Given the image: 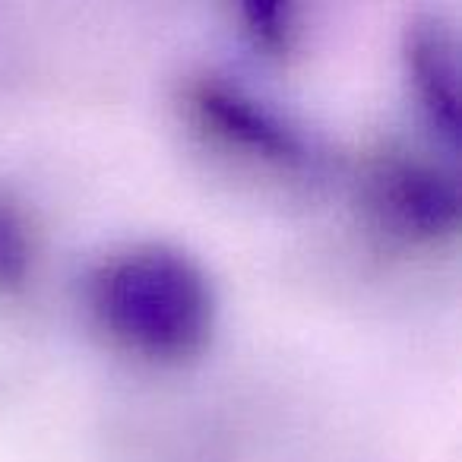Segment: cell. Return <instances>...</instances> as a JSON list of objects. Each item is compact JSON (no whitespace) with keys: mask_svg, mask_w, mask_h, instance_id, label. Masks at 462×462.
Instances as JSON below:
<instances>
[{"mask_svg":"<svg viewBox=\"0 0 462 462\" xmlns=\"http://www.w3.org/2000/svg\"><path fill=\"white\" fill-rule=\"evenodd\" d=\"M42 238L29 206L0 184V298H20L39 276Z\"/></svg>","mask_w":462,"mask_h":462,"instance_id":"obj_5","label":"cell"},{"mask_svg":"<svg viewBox=\"0 0 462 462\" xmlns=\"http://www.w3.org/2000/svg\"><path fill=\"white\" fill-rule=\"evenodd\" d=\"M178 111L206 146L254 171L304 178L320 165L314 140L291 117L216 70L180 79Z\"/></svg>","mask_w":462,"mask_h":462,"instance_id":"obj_3","label":"cell"},{"mask_svg":"<svg viewBox=\"0 0 462 462\" xmlns=\"http://www.w3.org/2000/svg\"><path fill=\"white\" fill-rule=\"evenodd\" d=\"M405 89L428 134V146L453 155L459 146V54L456 32L443 16L421 14L402 29Z\"/></svg>","mask_w":462,"mask_h":462,"instance_id":"obj_4","label":"cell"},{"mask_svg":"<svg viewBox=\"0 0 462 462\" xmlns=\"http://www.w3.org/2000/svg\"><path fill=\"white\" fill-rule=\"evenodd\" d=\"M83 308L111 348L149 365H180L212 339L218 301L209 273L184 247L130 241L86 270Z\"/></svg>","mask_w":462,"mask_h":462,"instance_id":"obj_1","label":"cell"},{"mask_svg":"<svg viewBox=\"0 0 462 462\" xmlns=\"http://www.w3.org/2000/svg\"><path fill=\"white\" fill-rule=\"evenodd\" d=\"M231 16L238 20V29L245 32V39L263 54L285 58L301 42V10L295 4H279V0L260 4V0H251V4H241V7L231 10Z\"/></svg>","mask_w":462,"mask_h":462,"instance_id":"obj_6","label":"cell"},{"mask_svg":"<svg viewBox=\"0 0 462 462\" xmlns=\"http://www.w3.org/2000/svg\"><path fill=\"white\" fill-rule=\"evenodd\" d=\"M358 203L377 235L405 251H440L459 235L456 159L434 146L383 143L361 159Z\"/></svg>","mask_w":462,"mask_h":462,"instance_id":"obj_2","label":"cell"}]
</instances>
